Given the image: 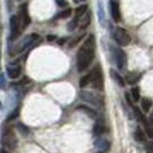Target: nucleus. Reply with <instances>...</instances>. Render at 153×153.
<instances>
[{
    "label": "nucleus",
    "instance_id": "f257e3e1",
    "mask_svg": "<svg viewBox=\"0 0 153 153\" xmlns=\"http://www.w3.org/2000/svg\"><path fill=\"white\" fill-rule=\"evenodd\" d=\"M94 57H95V37L88 36V38L84 41L82 47L76 54V68H78V71H85L89 67V64L92 62Z\"/></svg>",
    "mask_w": 153,
    "mask_h": 153
},
{
    "label": "nucleus",
    "instance_id": "f03ea898",
    "mask_svg": "<svg viewBox=\"0 0 153 153\" xmlns=\"http://www.w3.org/2000/svg\"><path fill=\"white\" fill-rule=\"evenodd\" d=\"M89 76H91V82H92L94 88H97V89H102L104 88V75H102V68H101L99 64L94 67V70L91 71Z\"/></svg>",
    "mask_w": 153,
    "mask_h": 153
},
{
    "label": "nucleus",
    "instance_id": "7ed1b4c3",
    "mask_svg": "<svg viewBox=\"0 0 153 153\" xmlns=\"http://www.w3.org/2000/svg\"><path fill=\"white\" fill-rule=\"evenodd\" d=\"M114 40L116 41L118 45L125 47V45H128V44L131 43V36H129V33L126 31L125 28L116 27L115 28V31H114Z\"/></svg>",
    "mask_w": 153,
    "mask_h": 153
},
{
    "label": "nucleus",
    "instance_id": "20e7f679",
    "mask_svg": "<svg viewBox=\"0 0 153 153\" xmlns=\"http://www.w3.org/2000/svg\"><path fill=\"white\" fill-rule=\"evenodd\" d=\"M20 30H22V26H20L19 16H11L10 17V41L16 40L20 36Z\"/></svg>",
    "mask_w": 153,
    "mask_h": 153
},
{
    "label": "nucleus",
    "instance_id": "39448f33",
    "mask_svg": "<svg viewBox=\"0 0 153 153\" xmlns=\"http://www.w3.org/2000/svg\"><path fill=\"white\" fill-rule=\"evenodd\" d=\"M1 143H3V146H6L7 149H16L17 146V139L14 136V133L11 131H7L3 133V137H1Z\"/></svg>",
    "mask_w": 153,
    "mask_h": 153
},
{
    "label": "nucleus",
    "instance_id": "423d86ee",
    "mask_svg": "<svg viewBox=\"0 0 153 153\" xmlns=\"http://www.w3.org/2000/svg\"><path fill=\"white\" fill-rule=\"evenodd\" d=\"M19 20H20V26H22V30L26 28L30 24V16H28L27 11V4H22L20 6V10H19Z\"/></svg>",
    "mask_w": 153,
    "mask_h": 153
},
{
    "label": "nucleus",
    "instance_id": "0eeeda50",
    "mask_svg": "<svg viewBox=\"0 0 153 153\" xmlns=\"http://www.w3.org/2000/svg\"><path fill=\"white\" fill-rule=\"evenodd\" d=\"M7 75L10 76L11 79H17L22 75V65L19 62H11L7 65Z\"/></svg>",
    "mask_w": 153,
    "mask_h": 153
},
{
    "label": "nucleus",
    "instance_id": "6e6552de",
    "mask_svg": "<svg viewBox=\"0 0 153 153\" xmlns=\"http://www.w3.org/2000/svg\"><path fill=\"white\" fill-rule=\"evenodd\" d=\"M115 53V61H116V65L119 70H123L126 67V54L125 51H122L120 48H115L114 50Z\"/></svg>",
    "mask_w": 153,
    "mask_h": 153
},
{
    "label": "nucleus",
    "instance_id": "1a4fd4ad",
    "mask_svg": "<svg viewBox=\"0 0 153 153\" xmlns=\"http://www.w3.org/2000/svg\"><path fill=\"white\" fill-rule=\"evenodd\" d=\"M81 98L84 101H87L89 104L95 105V106H102V99L98 98L97 95H94L92 92H85V91H82L81 92Z\"/></svg>",
    "mask_w": 153,
    "mask_h": 153
},
{
    "label": "nucleus",
    "instance_id": "9d476101",
    "mask_svg": "<svg viewBox=\"0 0 153 153\" xmlns=\"http://www.w3.org/2000/svg\"><path fill=\"white\" fill-rule=\"evenodd\" d=\"M109 9H111V16H112V19H114V22H120V19H122V16H120V9H119V4L115 1V0H111L109 1Z\"/></svg>",
    "mask_w": 153,
    "mask_h": 153
},
{
    "label": "nucleus",
    "instance_id": "9b49d317",
    "mask_svg": "<svg viewBox=\"0 0 153 153\" xmlns=\"http://www.w3.org/2000/svg\"><path fill=\"white\" fill-rule=\"evenodd\" d=\"M95 146H97L102 153L109 150V142H108L105 137H101V136L97 137V139H95Z\"/></svg>",
    "mask_w": 153,
    "mask_h": 153
},
{
    "label": "nucleus",
    "instance_id": "f8f14e48",
    "mask_svg": "<svg viewBox=\"0 0 153 153\" xmlns=\"http://www.w3.org/2000/svg\"><path fill=\"white\" fill-rule=\"evenodd\" d=\"M106 131L108 129H106V125H105L104 120H97V123L94 125V135L95 136H102Z\"/></svg>",
    "mask_w": 153,
    "mask_h": 153
},
{
    "label": "nucleus",
    "instance_id": "ddd939ff",
    "mask_svg": "<svg viewBox=\"0 0 153 153\" xmlns=\"http://www.w3.org/2000/svg\"><path fill=\"white\" fill-rule=\"evenodd\" d=\"M82 20H81V24H79V27L84 30V28H87L88 26H89V23H91V13L89 11H87L84 16L81 17Z\"/></svg>",
    "mask_w": 153,
    "mask_h": 153
},
{
    "label": "nucleus",
    "instance_id": "4468645a",
    "mask_svg": "<svg viewBox=\"0 0 153 153\" xmlns=\"http://www.w3.org/2000/svg\"><path fill=\"white\" fill-rule=\"evenodd\" d=\"M129 94H131V98H132V101H133V102H137V101L140 99V91H139V88H137V87L132 88Z\"/></svg>",
    "mask_w": 153,
    "mask_h": 153
},
{
    "label": "nucleus",
    "instance_id": "2eb2a0df",
    "mask_svg": "<svg viewBox=\"0 0 153 153\" xmlns=\"http://www.w3.org/2000/svg\"><path fill=\"white\" fill-rule=\"evenodd\" d=\"M145 133L148 137H153V120H146L145 123Z\"/></svg>",
    "mask_w": 153,
    "mask_h": 153
},
{
    "label": "nucleus",
    "instance_id": "dca6fc26",
    "mask_svg": "<svg viewBox=\"0 0 153 153\" xmlns=\"http://www.w3.org/2000/svg\"><path fill=\"white\" fill-rule=\"evenodd\" d=\"M87 9H88L87 6H79V7L76 9V10H75V22H78V20H79V19H81V17L87 13V11H88Z\"/></svg>",
    "mask_w": 153,
    "mask_h": 153
},
{
    "label": "nucleus",
    "instance_id": "f3484780",
    "mask_svg": "<svg viewBox=\"0 0 153 153\" xmlns=\"http://www.w3.org/2000/svg\"><path fill=\"white\" fill-rule=\"evenodd\" d=\"M135 139H136L137 142H145L146 135L143 133V131L140 129V128H136V129H135Z\"/></svg>",
    "mask_w": 153,
    "mask_h": 153
},
{
    "label": "nucleus",
    "instance_id": "a211bd4d",
    "mask_svg": "<svg viewBox=\"0 0 153 153\" xmlns=\"http://www.w3.org/2000/svg\"><path fill=\"white\" fill-rule=\"evenodd\" d=\"M111 75H112V78L116 81V84H118V85H120V87H125V81H123V78H122V76H120L116 71H111Z\"/></svg>",
    "mask_w": 153,
    "mask_h": 153
},
{
    "label": "nucleus",
    "instance_id": "6ab92c4d",
    "mask_svg": "<svg viewBox=\"0 0 153 153\" xmlns=\"http://www.w3.org/2000/svg\"><path fill=\"white\" fill-rule=\"evenodd\" d=\"M78 109H79V111H84V112H85V114H88L89 116H91V118H95V116H97V112H95L94 109H91L89 106L81 105V106H78Z\"/></svg>",
    "mask_w": 153,
    "mask_h": 153
},
{
    "label": "nucleus",
    "instance_id": "aec40b11",
    "mask_svg": "<svg viewBox=\"0 0 153 153\" xmlns=\"http://www.w3.org/2000/svg\"><path fill=\"white\" fill-rule=\"evenodd\" d=\"M142 111L143 112H149V109H150V106H152V101L149 98H143L142 99Z\"/></svg>",
    "mask_w": 153,
    "mask_h": 153
},
{
    "label": "nucleus",
    "instance_id": "412c9836",
    "mask_svg": "<svg viewBox=\"0 0 153 153\" xmlns=\"http://www.w3.org/2000/svg\"><path fill=\"white\" fill-rule=\"evenodd\" d=\"M133 111H135V116H136V119L139 120V122H142L143 125H145V123H146V118L143 116L142 111H140V109H137V108H135Z\"/></svg>",
    "mask_w": 153,
    "mask_h": 153
},
{
    "label": "nucleus",
    "instance_id": "4be33fe9",
    "mask_svg": "<svg viewBox=\"0 0 153 153\" xmlns=\"http://www.w3.org/2000/svg\"><path fill=\"white\" fill-rule=\"evenodd\" d=\"M71 14H72L71 9H65V10H62L61 13H58V14H57V19H68Z\"/></svg>",
    "mask_w": 153,
    "mask_h": 153
},
{
    "label": "nucleus",
    "instance_id": "5701e85b",
    "mask_svg": "<svg viewBox=\"0 0 153 153\" xmlns=\"http://www.w3.org/2000/svg\"><path fill=\"white\" fill-rule=\"evenodd\" d=\"M139 74H135V72H132V74H129L128 75V78H126V81L129 82V84H135L136 81H139Z\"/></svg>",
    "mask_w": 153,
    "mask_h": 153
},
{
    "label": "nucleus",
    "instance_id": "b1692460",
    "mask_svg": "<svg viewBox=\"0 0 153 153\" xmlns=\"http://www.w3.org/2000/svg\"><path fill=\"white\" fill-rule=\"evenodd\" d=\"M98 14H99V22L102 26H105V16H104V9H102V3L98 4Z\"/></svg>",
    "mask_w": 153,
    "mask_h": 153
},
{
    "label": "nucleus",
    "instance_id": "393cba45",
    "mask_svg": "<svg viewBox=\"0 0 153 153\" xmlns=\"http://www.w3.org/2000/svg\"><path fill=\"white\" fill-rule=\"evenodd\" d=\"M89 82H91V76H89V74H88V75H85V76H82L81 78V81H79V87L85 88Z\"/></svg>",
    "mask_w": 153,
    "mask_h": 153
},
{
    "label": "nucleus",
    "instance_id": "a878e982",
    "mask_svg": "<svg viewBox=\"0 0 153 153\" xmlns=\"http://www.w3.org/2000/svg\"><path fill=\"white\" fill-rule=\"evenodd\" d=\"M17 129H20V132H22V133L24 135V136L30 133V131H28V128H26V126L23 125V123H19V125H17Z\"/></svg>",
    "mask_w": 153,
    "mask_h": 153
},
{
    "label": "nucleus",
    "instance_id": "bb28decb",
    "mask_svg": "<svg viewBox=\"0 0 153 153\" xmlns=\"http://www.w3.org/2000/svg\"><path fill=\"white\" fill-rule=\"evenodd\" d=\"M19 111H20V109H19V108H16V109H14L10 115H9V116H7V120H13L14 118H17V115H19Z\"/></svg>",
    "mask_w": 153,
    "mask_h": 153
},
{
    "label": "nucleus",
    "instance_id": "cd10ccee",
    "mask_svg": "<svg viewBox=\"0 0 153 153\" xmlns=\"http://www.w3.org/2000/svg\"><path fill=\"white\" fill-rule=\"evenodd\" d=\"M60 7H67V0H55Z\"/></svg>",
    "mask_w": 153,
    "mask_h": 153
},
{
    "label": "nucleus",
    "instance_id": "c85d7f7f",
    "mask_svg": "<svg viewBox=\"0 0 153 153\" xmlns=\"http://www.w3.org/2000/svg\"><path fill=\"white\" fill-rule=\"evenodd\" d=\"M6 87V81H4V75L0 74V88H4Z\"/></svg>",
    "mask_w": 153,
    "mask_h": 153
},
{
    "label": "nucleus",
    "instance_id": "c756f323",
    "mask_svg": "<svg viewBox=\"0 0 153 153\" xmlns=\"http://www.w3.org/2000/svg\"><path fill=\"white\" fill-rule=\"evenodd\" d=\"M75 27H76V22H75V20H74V22H71L70 24H68V30H70V31H72V30H74Z\"/></svg>",
    "mask_w": 153,
    "mask_h": 153
},
{
    "label": "nucleus",
    "instance_id": "7c9ffc66",
    "mask_svg": "<svg viewBox=\"0 0 153 153\" xmlns=\"http://www.w3.org/2000/svg\"><path fill=\"white\" fill-rule=\"evenodd\" d=\"M146 150H148V153H153V143H148L146 145Z\"/></svg>",
    "mask_w": 153,
    "mask_h": 153
},
{
    "label": "nucleus",
    "instance_id": "2f4dec72",
    "mask_svg": "<svg viewBox=\"0 0 153 153\" xmlns=\"http://www.w3.org/2000/svg\"><path fill=\"white\" fill-rule=\"evenodd\" d=\"M125 98H126V101H128V104H129V105H132V98H131V94H129V92H126V94H125Z\"/></svg>",
    "mask_w": 153,
    "mask_h": 153
},
{
    "label": "nucleus",
    "instance_id": "473e14b6",
    "mask_svg": "<svg viewBox=\"0 0 153 153\" xmlns=\"http://www.w3.org/2000/svg\"><path fill=\"white\" fill-rule=\"evenodd\" d=\"M65 41H67V38H61V40H58V44H60V45H62Z\"/></svg>",
    "mask_w": 153,
    "mask_h": 153
},
{
    "label": "nucleus",
    "instance_id": "72a5a7b5",
    "mask_svg": "<svg viewBox=\"0 0 153 153\" xmlns=\"http://www.w3.org/2000/svg\"><path fill=\"white\" fill-rule=\"evenodd\" d=\"M47 40H48V41H54V40H55V36H48V37H47Z\"/></svg>",
    "mask_w": 153,
    "mask_h": 153
},
{
    "label": "nucleus",
    "instance_id": "f704fd0d",
    "mask_svg": "<svg viewBox=\"0 0 153 153\" xmlns=\"http://www.w3.org/2000/svg\"><path fill=\"white\" fill-rule=\"evenodd\" d=\"M0 153H10V152H7L6 149H1V150H0Z\"/></svg>",
    "mask_w": 153,
    "mask_h": 153
},
{
    "label": "nucleus",
    "instance_id": "c9c22d12",
    "mask_svg": "<svg viewBox=\"0 0 153 153\" xmlns=\"http://www.w3.org/2000/svg\"><path fill=\"white\" fill-rule=\"evenodd\" d=\"M82 1H85V0H82Z\"/></svg>",
    "mask_w": 153,
    "mask_h": 153
}]
</instances>
